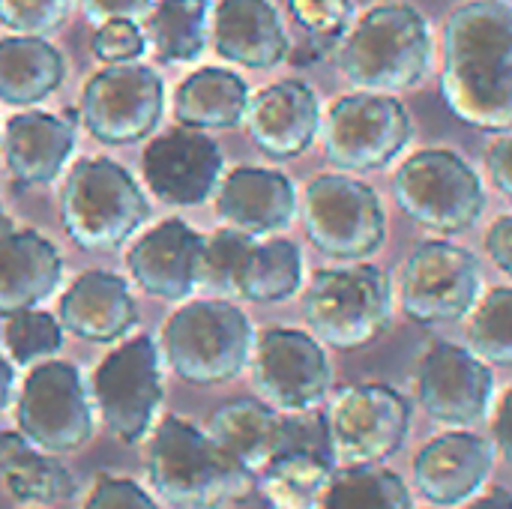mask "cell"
I'll use <instances>...</instances> for the list:
<instances>
[{
	"instance_id": "obj_21",
	"label": "cell",
	"mask_w": 512,
	"mask_h": 509,
	"mask_svg": "<svg viewBox=\"0 0 512 509\" xmlns=\"http://www.w3.org/2000/svg\"><path fill=\"white\" fill-rule=\"evenodd\" d=\"M219 216L252 237L285 231L297 216V189L288 174L261 165H240L228 171L216 189Z\"/></svg>"
},
{
	"instance_id": "obj_18",
	"label": "cell",
	"mask_w": 512,
	"mask_h": 509,
	"mask_svg": "<svg viewBox=\"0 0 512 509\" xmlns=\"http://www.w3.org/2000/svg\"><path fill=\"white\" fill-rule=\"evenodd\" d=\"M243 123L261 153L273 159H297L321 132V102L306 81H276L249 96Z\"/></svg>"
},
{
	"instance_id": "obj_27",
	"label": "cell",
	"mask_w": 512,
	"mask_h": 509,
	"mask_svg": "<svg viewBox=\"0 0 512 509\" xmlns=\"http://www.w3.org/2000/svg\"><path fill=\"white\" fill-rule=\"evenodd\" d=\"M249 87L231 69L204 66L180 81L174 93V120L192 129H234L246 120Z\"/></svg>"
},
{
	"instance_id": "obj_47",
	"label": "cell",
	"mask_w": 512,
	"mask_h": 509,
	"mask_svg": "<svg viewBox=\"0 0 512 509\" xmlns=\"http://www.w3.org/2000/svg\"><path fill=\"white\" fill-rule=\"evenodd\" d=\"M6 231H12V219L6 216V210H3V204H0V234H6Z\"/></svg>"
},
{
	"instance_id": "obj_5",
	"label": "cell",
	"mask_w": 512,
	"mask_h": 509,
	"mask_svg": "<svg viewBox=\"0 0 512 509\" xmlns=\"http://www.w3.org/2000/svg\"><path fill=\"white\" fill-rule=\"evenodd\" d=\"M150 204L135 177L114 159H81L60 189V222L87 252H111L147 222Z\"/></svg>"
},
{
	"instance_id": "obj_9",
	"label": "cell",
	"mask_w": 512,
	"mask_h": 509,
	"mask_svg": "<svg viewBox=\"0 0 512 509\" xmlns=\"http://www.w3.org/2000/svg\"><path fill=\"white\" fill-rule=\"evenodd\" d=\"M324 126V153L339 171H381L414 135V120L396 93L354 90L339 96Z\"/></svg>"
},
{
	"instance_id": "obj_6",
	"label": "cell",
	"mask_w": 512,
	"mask_h": 509,
	"mask_svg": "<svg viewBox=\"0 0 512 509\" xmlns=\"http://www.w3.org/2000/svg\"><path fill=\"white\" fill-rule=\"evenodd\" d=\"M312 336L339 351H357L387 333L393 321V282L369 261H342L318 270L303 294Z\"/></svg>"
},
{
	"instance_id": "obj_35",
	"label": "cell",
	"mask_w": 512,
	"mask_h": 509,
	"mask_svg": "<svg viewBox=\"0 0 512 509\" xmlns=\"http://www.w3.org/2000/svg\"><path fill=\"white\" fill-rule=\"evenodd\" d=\"M258 237L243 234L237 228H222L210 237H204L201 249V270H198V285L216 291L219 297H237L240 273L246 264V255Z\"/></svg>"
},
{
	"instance_id": "obj_12",
	"label": "cell",
	"mask_w": 512,
	"mask_h": 509,
	"mask_svg": "<svg viewBox=\"0 0 512 509\" xmlns=\"http://www.w3.org/2000/svg\"><path fill=\"white\" fill-rule=\"evenodd\" d=\"M483 291L474 252L447 240L420 243L402 267V309L423 327L456 324L471 315Z\"/></svg>"
},
{
	"instance_id": "obj_34",
	"label": "cell",
	"mask_w": 512,
	"mask_h": 509,
	"mask_svg": "<svg viewBox=\"0 0 512 509\" xmlns=\"http://www.w3.org/2000/svg\"><path fill=\"white\" fill-rule=\"evenodd\" d=\"M468 348L489 366L512 369V288H492L477 300L468 321Z\"/></svg>"
},
{
	"instance_id": "obj_48",
	"label": "cell",
	"mask_w": 512,
	"mask_h": 509,
	"mask_svg": "<svg viewBox=\"0 0 512 509\" xmlns=\"http://www.w3.org/2000/svg\"><path fill=\"white\" fill-rule=\"evenodd\" d=\"M510 3H512V0H510Z\"/></svg>"
},
{
	"instance_id": "obj_26",
	"label": "cell",
	"mask_w": 512,
	"mask_h": 509,
	"mask_svg": "<svg viewBox=\"0 0 512 509\" xmlns=\"http://www.w3.org/2000/svg\"><path fill=\"white\" fill-rule=\"evenodd\" d=\"M207 435L252 477H258L279 453L288 450V414L264 399H237L216 408Z\"/></svg>"
},
{
	"instance_id": "obj_4",
	"label": "cell",
	"mask_w": 512,
	"mask_h": 509,
	"mask_svg": "<svg viewBox=\"0 0 512 509\" xmlns=\"http://www.w3.org/2000/svg\"><path fill=\"white\" fill-rule=\"evenodd\" d=\"M255 330L225 297L180 306L162 327V354L177 378L195 387L234 381L252 360Z\"/></svg>"
},
{
	"instance_id": "obj_15",
	"label": "cell",
	"mask_w": 512,
	"mask_h": 509,
	"mask_svg": "<svg viewBox=\"0 0 512 509\" xmlns=\"http://www.w3.org/2000/svg\"><path fill=\"white\" fill-rule=\"evenodd\" d=\"M252 378L267 405L282 414L315 411L333 384L324 342L294 327H270L255 339Z\"/></svg>"
},
{
	"instance_id": "obj_33",
	"label": "cell",
	"mask_w": 512,
	"mask_h": 509,
	"mask_svg": "<svg viewBox=\"0 0 512 509\" xmlns=\"http://www.w3.org/2000/svg\"><path fill=\"white\" fill-rule=\"evenodd\" d=\"M321 509H414L405 480L381 465H348L333 474Z\"/></svg>"
},
{
	"instance_id": "obj_2",
	"label": "cell",
	"mask_w": 512,
	"mask_h": 509,
	"mask_svg": "<svg viewBox=\"0 0 512 509\" xmlns=\"http://www.w3.org/2000/svg\"><path fill=\"white\" fill-rule=\"evenodd\" d=\"M147 477L153 492L177 509H222L255 492V477L207 429L174 414L162 417L150 432Z\"/></svg>"
},
{
	"instance_id": "obj_28",
	"label": "cell",
	"mask_w": 512,
	"mask_h": 509,
	"mask_svg": "<svg viewBox=\"0 0 512 509\" xmlns=\"http://www.w3.org/2000/svg\"><path fill=\"white\" fill-rule=\"evenodd\" d=\"M66 78L63 54L45 36L0 39V102L36 105L48 99Z\"/></svg>"
},
{
	"instance_id": "obj_22",
	"label": "cell",
	"mask_w": 512,
	"mask_h": 509,
	"mask_svg": "<svg viewBox=\"0 0 512 509\" xmlns=\"http://www.w3.org/2000/svg\"><path fill=\"white\" fill-rule=\"evenodd\" d=\"M78 141V114L21 111L6 120L3 156L9 174L24 186H45L60 177Z\"/></svg>"
},
{
	"instance_id": "obj_19",
	"label": "cell",
	"mask_w": 512,
	"mask_h": 509,
	"mask_svg": "<svg viewBox=\"0 0 512 509\" xmlns=\"http://www.w3.org/2000/svg\"><path fill=\"white\" fill-rule=\"evenodd\" d=\"M204 234L183 219H165L150 228L126 255L135 285L159 300L180 303L198 288Z\"/></svg>"
},
{
	"instance_id": "obj_43",
	"label": "cell",
	"mask_w": 512,
	"mask_h": 509,
	"mask_svg": "<svg viewBox=\"0 0 512 509\" xmlns=\"http://www.w3.org/2000/svg\"><path fill=\"white\" fill-rule=\"evenodd\" d=\"M486 252L492 264L512 279V213L492 222V228L486 231Z\"/></svg>"
},
{
	"instance_id": "obj_44",
	"label": "cell",
	"mask_w": 512,
	"mask_h": 509,
	"mask_svg": "<svg viewBox=\"0 0 512 509\" xmlns=\"http://www.w3.org/2000/svg\"><path fill=\"white\" fill-rule=\"evenodd\" d=\"M492 438H495V447L501 450V456L512 465V387L501 396L498 408H495V417H492Z\"/></svg>"
},
{
	"instance_id": "obj_23",
	"label": "cell",
	"mask_w": 512,
	"mask_h": 509,
	"mask_svg": "<svg viewBox=\"0 0 512 509\" xmlns=\"http://www.w3.org/2000/svg\"><path fill=\"white\" fill-rule=\"evenodd\" d=\"M210 42L222 60L246 69H273L291 51L273 0H219L210 21Z\"/></svg>"
},
{
	"instance_id": "obj_45",
	"label": "cell",
	"mask_w": 512,
	"mask_h": 509,
	"mask_svg": "<svg viewBox=\"0 0 512 509\" xmlns=\"http://www.w3.org/2000/svg\"><path fill=\"white\" fill-rule=\"evenodd\" d=\"M465 509H512V495L507 489H501V486H492V489L483 492L480 498L474 495Z\"/></svg>"
},
{
	"instance_id": "obj_16",
	"label": "cell",
	"mask_w": 512,
	"mask_h": 509,
	"mask_svg": "<svg viewBox=\"0 0 512 509\" xmlns=\"http://www.w3.org/2000/svg\"><path fill=\"white\" fill-rule=\"evenodd\" d=\"M417 396L435 423L447 429H471L492 411L495 375L471 348L438 342L420 360Z\"/></svg>"
},
{
	"instance_id": "obj_7",
	"label": "cell",
	"mask_w": 512,
	"mask_h": 509,
	"mask_svg": "<svg viewBox=\"0 0 512 509\" xmlns=\"http://www.w3.org/2000/svg\"><path fill=\"white\" fill-rule=\"evenodd\" d=\"M399 207L435 234H462L486 210L480 174L447 147H426L408 156L393 180Z\"/></svg>"
},
{
	"instance_id": "obj_14",
	"label": "cell",
	"mask_w": 512,
	"mask_h": 509,
	"mask_svg": "<svg viewBox=\"0 0 512 509\" xmlns=\"http://www.w3.org/2000/svg\"><path fill=\"white\" fill-rule=\"evenodd\" d=\"M162 78L141 63H108L81 93V123L102 144L144 141L162 120Z\"/></svg>"
},
{
	"instance_id": "obj_30",
	"label": "cell",
	"mask_w": 512,
	"mask_h": 509,
	"mask_svg": "<svg viewBox=\"0 0 512 509\" xmlns=\"http://www.w3.org/2000/svg\"><path fill=\"white\" fill-rule=\"evenodd\" d=\"M333 474V459L309 450H285L255 477V489L270 509H321Z\"/></svg>"
},
{
	"instance_id": "obj_1",
	"label": "cell",
	"mask_w": 512,
	"mask_h": 509,
	"mask_svg": "<svg viewBox=\"0 0 512 509\" xmlns=\"http://www.w3.org/2000/svg\"><path fill=\"white\" fill-rule=\"evenodd\" d=\"M441 93L474 129L512 132V3L468 0L444 27Z\"/></svg>"
},
{
	"instance_id": "obj_13",
	"label": "cell",
	"mask_w": 512,
	"mask_h": 509,
	"mask_svg": "<svg viewBox=\"0 0 512 509\" xmlns=\"http://www.w3.org/2000/svg\"><path fill=\"white\" fill-rule=\"evenodd\" d=\"M411 429V405L387 384H354L336 393L327 411L333 459L348 465H381L402 450Z\"/></svg>"
},
{
	"instance_id": "obj_17",
	"label": "cell",
	"mask_w": 512,
	"mask_h": 509,
	"mask_svg": "<svg viewBox=\"0 0 512 509\" xmlns=\"http://www.w3.org/2000/svg\"><path fill=\"white\" fill-rule=\"evenodd\" d=\"M147 189L174 207H198L216 195L225 177V156L204 129L174 126L156 135L141 153Z\"/></svg>"
},
{
	"instance_id": "obj_31",
	"label": "cell",
	"mask_w": 512,
	"mask_h": 509,
	"mask_svg": "<svg viewBox=\"0 0 512 509\" xmlns=\"http://www.w3.org/2000/svg\"><path fill=\"white\" fill-rule=\"evenodd\" d=\"M207 33L210 0H159L153 9H147V45L165 63L198 60L207 48Z\"/></svg>"
},
{
	"instance_id": "obj_41",
	"label": "cell",
	"mask_w": 512,
	"mask_h": 509,
	"mask_svg": "<svg viewBox=\"0 0 512 509\" xmlns=\"http://www.w3.org/2000/svg\"><path fill=\"white\" fill-rule=\"evenodd\" d=\"M486 168L495 189L512 204V132H501L486 150Z\"/></svg>"
},
{
	"instance_id": "obj_38",
	"label": "cell",
	"mask_w": 512,
	"mask_h": 509,
	"mask_svg": "<svg viewBox=\"0 0 512 509\" xmlns=\"http://www.w3.org/2000/svg\"><path fill=\"white\" fill-rule=\"evenodd\" d=\"M72 0H0V24L18 36H48L69 18Z\"/></svg>"
},
{
	"instance_id": "obj_32",
	"label": "cell",
	"mask_w": 512,
	"mask_h": 509,
	"mask_svg": "<svg viewBox=\"0 0 512 509\" xmlns=\"http://www.w3.org/2000/svg\"><path fill=\"white\" fill-rule=\"evenodd\" d=\"M300 288H303L300 246L285 237H273L264 243L255 240L240 273L237 297L249 303H285L297 297Z\"/></svg>"
},
{
	"instance_id": "obj_39",
	"label": "cell",
	"mask_w": 512,
	"mask_h": 509,
	"mask_svg": "<svg viewBox=\"0 0 512 509\" xmlns=\"http://www.w3.org/2000/svg\"><path fill=\"white\" fill-rule=\"evenodd\" d=\"M147 48L144 30L135 24V18H111L102 21L93 36V54L102 63H132Z\"/></svg>"
},
{
	"instance_id": "obj_40",
	"label": "cell",
	"mask_w": 512,
	"mask_h": 509,
	"mask_svg": "<svg viewBox=\"0 0 512 509\" xmlns=\"http://www.w3.org/2000/svg\"><path fill=\"white\" fill-rule=\"evenodd\" d=\"M84 509H162V504L126 477H99Z\"/></svg>"
},
{
	"instance_id": "obj_37",
	"label": "cell",
	"mask_w": 512,
	"mask_h": 509,
	"mask_svg": "<svg viewBox=\"0 0 512 509\" xmlns=\"http://www.w3.org/2000/svg\"><path fill=\"white\" fill-rule=\"evenodd\" d=\"M288 9L321 51L339 45L354 21V0H288Z\"/></svg>"
},
{
	"instance_id": "obj_10",
	"label": "cell",
	"mask_w": 512,
	"mask_h": 509,
	"mask_svg": "<svg viewBox=\"0 0 512 509\" xmlns=\"http://www.w3.org/2000/svg\"><path fill=\"white\" fill-rule=\"evenodd\" d=\"M15 426L33 447L51 456L87 447L96 432V417L81 372L54 357L36 363L15 402Z\"/></svg>"
},
{
	"instance_id": "obj_11",
	"label": "cell",
	"mask_w": 512,
	"mask_h": 509,
	"mask_svg": "<svg viewBox=\"0 0 512 509\" xmlns=\"http://www.w3.org/2000/svg\"><path fill=\"white\" fill-rule=\"evenodd\" d=\"M93 402L105 429L135 447L150 438L162 408L159 348L150 336H135L114 348L93 372Z\"/></svg>"
},
{
	"instance_id": "obj_42",
	"label": "cell",
	"mask_w": 512,
	"mask_h": 509,
	"mask_svg": "<svg viewBox=\"0 0 512 509\" xmlns=\"http://www.w3.org/2000/svg\"><path fill=\"white\" fill-rule=\"evenodd\" d=\"M78 3L93 24H102L111 18H138L150 9L153 0H78Z\"/></svg>"
},
{
	"instance_id": "obj_46",
	"label": "cell",
	"mask_w": 512,
	"mask_h": 509,
	"mask_svg": "<svg viewBox=\"0 0 512 509\" xmlns=\"http://www.w3.org/2000/svg\"><path fill=\"white\" fill-rule=\"evenodd\" d=\"M12 393H15V369H12V363L0 354V414L9 408Z\"/></svg>"
},
{
	"instance_id": "obj_25",
	"label": "cell",
	"mask_w": 512,
	"mask_h": 509,
	"mask_svg": "<svg viewBox=\"0 0 512 509\" xmlns=\"http://www.w3.org/2000/svg\"><path fill=\"white\" fill-rule=\"evenodd\" d=\"M63 282V258L39 231L0 234V315L39 309Z\"/></svg>"
},
{
	"instance_id": "obj_3",
	"label": "cell",
	"mask_w": 512,
	"mask_h": 509,
	"mask_svg": "<svg viewBox=\"0 0 512 509\" xmlns=\"http://www.w3.org/2000/svg\"><path fill=\"white\" fill-rule=\"evenodd\" d=\"M432 27L411 3L372 6L339 42V72L372 93H405L423 84L432 69Z\"/></svg>"
},
{
	"instance_id": "obj_24",
	"label": "cell",
	"mask_w": 512,
	"mask_h": 509,
	"mask_svg": "<svg viewBox=\"0 0 512 509\" xmlns=\"http://www.w3.org/2000/svg\"><path fill=\"white\" fill-rule=\"evenodd\" d=\"M57 318L66 333L84 342L111 345L138 324V306L126 279L105 270H87L60 297Z\"/></svg>"
},
{
	"instance_id": "obj_29",
	"label": "cell",
	"mask_w": 512,
	"mask_h": 509,
	"mask_svg": "<svg viewBox=\"0 0 512 509\" xmlns=\"http://www.w3.org/2000/svg\"><path fill=\"white\" fill-rule=\"evenodd\" d=\"M0 480L21 504L45 507L72 495L75 480L57 456L33 447L18 429L0 432Z\"/></svg>"
},
{
	"instance_id": "obj_36",
	"label": "cell",
	"mask_w": 512,
	"mask_h": 509,
	"mask_svg": "<svg viewBox=\"0 0 512 509\" xmlns=\"http://www.w3.org/2000/svg\"><path fill=\"white\" fill-rule=\"evenodd\" d=\"M3 339L12 363L36 366L42 360H51L63 348V324L42 309H24L6 318Z\"/></svg>"
},
{
	"instance_id": "obj_20",
	"label": "cell",
	"mask_w": 512,
	"mask_h": 509,
	"mask_svg": "<svg viewBox=\"0 0 512 509\" xmlns=\"http://www.w3.org/2000/svg\"><path fill=\"white\" fill-rule=\"evenodd\" d=\"M495 465V447L468 432L453 429L432 438L414 459V483L420 495L438 507H459L480 495Z\"/></svg>"
},
{
	"instance_id": "obj_8",
	"label": "cell",
	"mask_w": 512,
	"mask_h": 509,
	"mask_svg": "<svg viewBox=\"0 0 512 509\" xmlns=\"http://www.w3.org/2000/svg\"><path fill=\"white\" fill-rule=\"evenodd\" d=\"M303 225L312 246L333 261H366L387 240L381 195L348 174H321L306 186Z\"/></svg>"
}]
</instances>
